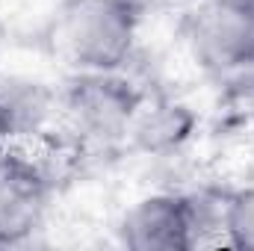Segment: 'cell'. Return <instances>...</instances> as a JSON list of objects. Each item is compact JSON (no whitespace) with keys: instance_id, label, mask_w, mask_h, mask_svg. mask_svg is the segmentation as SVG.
Here are the masks:
<instances>
[{"instance_id":"cell-1","label":"cell","mask_w":254,"mask_h":251,"mask_svg":"<svg viewBox=\"0 0 254 251\" xmlns=\"http://www.w3.org/2000/svg\"><path fill=\"white\" fill-rule=\"evenodd\" d=\"M139 27V9L127 0H68L60 21L63 51L80 71H119Z\"/></svg>"},{"instance_id":"cell-2","label":"cell","mask_w":254,"mask_h":251,"mask_svg":"<svg viewBox=\"0 0 254 251\" xmlns=\"http://www.w3.org/2000/svg\"><path fill=\"white\" fill-rule=\"evenodd\" d=\"M65 113L92 139L113 142L130 133L145 95L119 71H80L65 86Z\"/></svg>"},{"instance_id":"cell-3","label":"cell","mask_w":254,"mask_h":251,"mask_svg":"<svg viewBox=\"0 0 254 251\" xmlns=\"http://www.w3.org/2000/svg\"><path fill=\"white\" fill-rule=\"evenodd\" d=\"M192 57L213 74L254 65V0H207L187 24Z\"/></svg>"},{"instance_id":"cell-4","label":"cell","mask_w":254,"mask_h":251,"mask_svg":"<svg viewBox=\"0 0 254 251\" xmlns=\"http://www.w3.org/2000/svg\"><path fill=\"white\" fill-rule=\"evenodd\" d=\"M201 204L187 195H151L122 222V243L133 251H190L198 246Z\"/></svg>"},{"instance_id":"cell-5","label":"cell","mask_w":254,"mask_h":251,"mask_svg":"<svg viewBox=\"0 0 254 251\" xmlns=\"http://www.w3.org/2000/svg\"><path fill=\"white\" fill-rule=\"evenodd\" d=\"M51 184L24 157L0 154V249L21 246L45 219Z\"/></svg>"},{"instance_id":"cell-6","label":"cell","mask_w":254,"mask_h":251,"mask_svg":"<svg viewBox=\"0 0 254 251\" xmlns=\"http://www.w3.org/2000/svg\"><path fill=\"white\" fill-rule=\"evenodd\" d=\"M195 116L190 107L184 104H157L151 110H139L136 122L130 127L136 148L148 151V154H166L175 151L178 145H184L190 139Z\"/></svg>"},{"instance_id":"cell-7","label":"cell","mask_w":254,"mask_h":251,"mask_svg":"<svg viewBox=\"0 0 254 251\" xmlns=\"http://www.w3.org/2000/svg\"><path fill=\"white\" fill-rule=\"evenodd\" d=\"M0 101L9 110L15 133L33 130L48 113V92L42 89V83L6 80V83H0Z\"/></svg>"},{"instance_id":"cell-8","label":"cell","mask_w":254,"mask_h":251,"mask_svg":"<svg viewBox=\"0 0 254 251\" xmlns=\"http://www.w3.org/2000/svg\"><path fill=\"white\" fill-rule=\"evenodd\" d=\"M222 228L231 249L254 251V189H240L225 198Z\"/></svg>"},{"instance_id":"cell-9","label":"cell","mask_w":254,"mask_h":251,"mask_svg":"<svg viewBox=\"0 0 254 251\" xmlns=\"http://www.w3.org/2000/svg\"><path fill=\"white\" fill-rule=\"evenodd\" d=\"M15 136V127H12V119H9V110H6V104L0 101V154L6 151V145H9V139Z\"/></svg>"},{"instance_id":"cell-10","label":"cell","mask_w":254,"mask_h":251,"mask_svg":"<svg viewBox=\"0 0 254 251\" xmlns=\"http://www.w3.org/2000/svg\"><path fill=\"white\" fill-rule=\"evenodd\" d=\"M127 3H133V6H136V9H139V12H142V6H145V3H148V0H127Z\"/></svg>"}]
</instances>
